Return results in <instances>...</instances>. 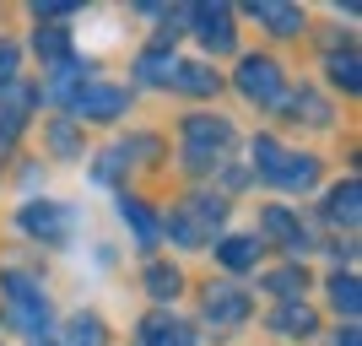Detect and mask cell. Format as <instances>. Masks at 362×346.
I'll list each match as a JSON object with an SVG mask.
<instances>
[{"label":"cell","mask_w":362,"mask_h":346,"mask_svg":"<svg viewBox=\"0 0 362 346\" xmlns=\"http://www.w3.org/2000/svg\"><path fill=\"white\" fill-rule=\"evenodd\" d=\"M195 33H200V44L211 49V54H222V49H233V11L227 6H195Z\"/></svg>","instance_id":"9c48e42d"},{"label":"cell","mask_w":362,"mask_h":346,"mask_svg":"<svg viewBox=\"0 0 362 346\" xmlns=\"http://www.w3.org/2000/svg\"><path fill=\"white\" fill-rule=\"evenodd\" d=\"M357 200H362V184L357 179H346V184H335L330 190V222H346V227H357Z\"/></svg>","instance_id":"4fadbf2b"},{"label":"cell","mask_w":362,"mask_h":346,"mask_svg":"<svg viewBox=\"0 0 362 346\" xmlns=\"http://www.w3.org/2000/svg\"><path fill=\"white\" fill-rule=\"evenodd\" d=\"M60 346H103V319L98 314H76L71 325H65Z\"/></svg>","instance_id":"5bb4252c"},{"label":"cell","mask_w":362,"mask_h":346,"mask_svg":"<svg viewBox=\"0 0 362 346\" xmlns=\"http://www.w3.org/2000/svg\"><path fill=\"white\" fill-rule=\"evenodd\" d=\"M173 65H179V60H173L168 49H151V54H141V65H136V71L146 76V81H168V71H173Z\"/></svg>","instance_id":"7402d4cb"},{"label":"cell","mask_w":362,"mask_h":346,"mask_svg":"<svg viewBox=\"0 0 362 346\" xmlns=\"http://www.w3.org/2000/svg\"><path fill=\"white\" fill-rule=\"evenodd\" d=\"M335 346H362V341H357V330H346V335H341Z\"/></svg>","instance_id":"83f0119b"},{"label":"cell","mask_w":362,"mask_h":346,"mask_svg":"<svg viewBox=\"0 0 362 346\" xmlns=\"http://www.w3.org/2000/svg\"><path fill=\"white\" fill-rule=\"evenodd\" d=\"M222 222V200H189V206H179L173 211V217H168V233H173V238L179 243H189V249H195V243H206L211 238V227Z\"/></svg>","instance_id":"277c9868"},{"label":"cell","mask_w":362,"mask_h":346,"mask_svg":"<svg viewBox=\"0 0 362 346\" xmlns=\"http://www.w3.org/2000/svg\"><path fill=\"white\" fill-rule=\"evenodd\" d=\"M38 54H44L49 65H71V38H65L60 28H38Z\"/></svg>","instance_id":"ffe728a7"},{"label":"cell","mask_w":362,"mask_h":346,"mask_svg":"<svg viewBox=\"0 0 362 346\" xmlns=\"http://www.w3.org/2000/svg\"><path fill=\"white\" fill-rule=\"evenodd\" d=\"M255 16L265 22V28H276V33H298V22H303V16H298V6H271V0H259V6H255Z\"/></svg>","instance_id":"d6986e66"},{"label":"cell","mask_w":362,"mask_h":346,"mask_svg":"<svg viewBox=\"0 0 362 346\" xmlns=\"http://www.w3.org/2000/svg\"><path fill=\"white\" fill-rule=\"evenodd\" d=\"M255 163H259V173H265L276 190H308V184L319 179V163L308 157V151H287V146H276L271 136L255 141Z\"/></svg>","instance_id":"7a4b0ae2"},{"label":"cell","mask_w":362,"mask_h":346,"mask_svg":"<svg viewBox=\"0 0 362 346\" xmlns=\"http://www.w3.org/2000/svg\"><path fill=\"white\" fill-rule=\"evenodd\" d=\"M330 298H335V308L351 319V314H357V303H362L357 298V276H351V271H335L330 276Z\"/></svg>","instance_id":"44dd1931"},{"label":"cell","mask_w":362,"mask_h":346,"mask_svg":"<svg viewBox=\"0 0 362 346\" xmlns=\"http://www.w3.org/2000/svg\"><path fill=\"white\" fill-rule=\"evenodd\" d=\"M227 151H233V125L227 120H206V114L184 120V163L189 168H216L227 163Z\"/></svg>","instance_id":"3957f363"},{"label":"cell","mask_w":362,"mask_h":346,"mask_svg":"<svg viewBox=\"0 0 362 346\" xmlns=\"http://www.w3.org/2000/svg\"><path fill=\"white\" fill-rule=\"evenodd\" d=\"M195 341L200 335L173 314H151V319H141V330H136V346H195Z\"/></svg>","instance_id":"ba28073f"},{"label":"cell","mask_w":362,"mask_h":346,"mask_svg":"<svg viewBox=\"0 0 362 346\" xmlns=\"http://www.w3.org/2000/svg\"><path fill=\"white\" fill-rule=\"evenodd\" d=\"M238 87L243 98H255V103H281V65L265 60V54H249L238 65Z\"/></svg>","instance_id":"5b68a950"},{"label":"cell","mask_w":362,"mask_h":346,"mask_svg":"<svg viewBox=\"0 0 362 346\" xmlns=\"http://www.w3.org/2000/svg\"><path fill=\"white\" fill-rule=\"evenodd\" d=\"M146 287H151V298L173 303V298H179V287H184V276L173 271V265H146Z\"/></svg>","instance_id":"ac0fdd59"},{"label":"cell","mask_w":362,"mask_h":346,"mask_svg":"<svg viewBox=\"0 0 362 346\" xmlns=\"http://www.w3.org/2000/svg\"><path fill=\"white\" fill-rule=\"evenodd\" d=\"M216 255H222V265H227V271H249V265L259 260V243H255V238H227L222 249H216Z\"/></svg>","instance_id":"e0dca14e"},{"label":"cell","mask_w":362,"mask_h":346,"mask_svg":"<svg viewBox=\"0 0 362 346\" xmlns=\"http://www.w3.org/2000/svg\"><path fill=\"white\" fill-rule=\"evenodd\" d=\"M265 233H276L292 255H303V249H308V233H303V222L292 217L287 206H271V211H265Z\"/></svg>","instance_id":"7c38bea8"},{"label":"cell","mask_w":362,"mask_h":346,"mask_svg":"<svg viewBox=\"0 0 362 346\" xmlns=\"http://www.w3.org/2000/svg\"><path fill=\"white\" fill-rule=\"evenodd\" d=\"M54 151H76V136H71V125H54Z\"/></svg>","instance_id":"4316f807"},{"label":"cell","mask_w":362,"mask_h":346,"mask_svg":"<svg viewBox=\"0 0 362 346\" xmlns=\"http://www.w3.org/2000/svg\"><path fill=\"white\" fill-rule=\"evenodd\" d=\"M6 308H11L16 319V330L28 335L33 346H49V298H44V287L33 282L28 271H6Z\"/></svg>","instance_id":"6da1fadb"},{"label":"cell","mask_w":362,"mask_h":346,"mask_svg":"<svg viewBox=\"0 0 362 346\" xmlns=\"http://www.w3.org/2000/svg\"><path fill=\"white\" fill-rule=\"evenodd\" d=\"M298 108H303V114H308L314 125H325V120H330V108L319 103V98H308V92H298Z\"/></svg>","instance_id":"484cf974"},{"label":"cell","mask_w":362,"mask_h":346,"mask_svg":"<svg viewBox=\"0 0 362 346\" xmlns=\"http://www.w3.org/2000/svg\"><path fill=\"white\" fill-rule=\"evenodd\" d=\"M243 314H249V298H243L238 287H211L206 292V319L211 325H238Z\"/></svg>","instance_id":"30bf717a"},{"label":"cell","mask_w":362,"mask_h":346,"mask_svg":"<svg viewBox=\"0 0 362 346\" xmlns=\"http://www.w3.org/2000/svg\"><path fill=\"white\" fill-rule=\"evenodd\" d=\"M22 227H28L33 238L60 243L65 233H71V206H60V200H28V206H22Z\"/></svg>","instance_id":"52a82bcc"},{"label":"cell","mask_w":362,"mask_h":346,"mask_svg":"<svg viewBox=\"0 0 362 346\" xmlns=\"http://www.w3.org/2000/svg\"><path fill=\"white\" fill-rule=\"evenodd\" d=\"M314 325H319V314H314L303 298H298V303H281V308L271 314V330H276V335H314Z\"/></svg>","instance_id":"8fae6325"},{"label":"cell","mask_w":362,"mask_h":346,"mask_svg":"<svg viewBox=\"0 0 362 346\" xmlns=\"http://www.w3.org/2000/svg\"><path fill=\"white\" fill-rule=\"evenodd\" d=\"M271 292H281V298H298V292H303V265L276 271V276H271Z\"/></svg>","instance_id":"cb8c5ba5"},{"label":"cell","mask_w":362,"mask_h":346,"mask_svg":"<svg viewBox=\"0 0 362 346\" xmlns=\"http://www.w3.org/2000/svg\"><path fill=\"white\" fill-rule=\"evenodd\" d=\"M330 76H335V81H341L346 92H357V87H362V76H357V54H335V60H330Z\"/></svg>","instance_id":"603a6c76"},{"label":"cell","mask_w":362,"mask_h":346,"mask_svg":"<svg viewBox=\"0 0 362 346\" xmlns=\"http://www.w3.org/2000/svg\"><path fill=\"white\" fill-rule=\"evenodd\" d=\"M179 92H195V98H206V92H216V76L206 71V65H173V76H168Z\"/></svg>","instance_id":"9a60e30c"},{"label":"cell","mask_w":362,"mask_h":346,"mask_svg":"<svg viewBox=\"0 0 362 346\" xmlns=\"http://www.w3.org/2000/svg\"><path fill=\"white\" fill-rule=\"evenodd\" d=\"M71 114L76 120H114V114H124V92L108 81H81V92H71Z\"/></svg>","instance_id":"8992f818"},{"label":"cell","mask_w":362,"mask_h":346,"mask_svg":"<svg viewBox=\"0 0 362 346\" xmlns=\"http://www.w3.org/2000/svg\"><path fill=\"white\" fill-rule=\"evenodd\" d=\"M119 211H124V222L136 227V238L146 243V249H151L157 238H163V227H157V217H151V211L141 206V200H119Z\"/></svg>","instance_id":"2e32d148"},{"label":"cell","mask_w":362,"mask_h":346,"mask_svg":"<svg viewBox=\"0 0 362 346\" xmlns=\"http://www.w3.org/2000/svg\"><path fill=\"white\" fill-rule=\"evenodd\" d=\"M11 81H16V49L0 44V87H11Z\"/></svg>","instance_id":"d4e9b609"}]
</instances>
